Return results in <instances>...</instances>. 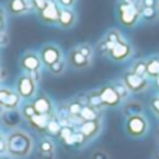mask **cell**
Listing matches in <instances>:
<instances>
[{"label":"cell","mask_w":159,"mask_h":159,"mask_svg":"<svg viewBox=\"0 0 159 159\" xmlns=\"http://www.w3.org/2000/svg\"><path fill=\"white\" fill-rule=\"evenodd\" d=\"M98 110L93 109L92 106H89V105H85L84 107H82L81 113H80V119H81L82 121H93V120H98Z\"/></svg>","instance_id":"obj_19"},{"label":"cell","mask_w":159,"mask_h":159,"mask_svg":"<svg viewBox=\"0 0 159 159\" xmlns=\"http://www.w3.org/2000/svg\"><path fill=\"white\" fill-rule=\"evenodd\" d=\"M126 112L130 113V116H135L141 112V105L137 103V102H131L126 106Z\"/></svg>","instance_id":"obj_32"},{"label":"cell","mask_w":159,"mask_h":159,"mask_svg":"<svg viewBox=\"0 0 159 159\" xmlns=\"http://www.w3.org/2000/svg\"><path fill=\"white\" fill-rule=\"evenodd\" d=\"M157 138H158V141H159V129H158V131H157Z\"/></svg>","instance_id":"obj_46"},{"label":"cell","mask_w":159,"mask_h":159,"mask_svg":"<svg viewBox=\"0 0 159 159\" xmlns=\"http://www.w3.org/2000/svg\"><path fill=\"white\" fill-rule=\"evenodd\" d=\"M123 3H129V4H133V3H134V0H123Z\"/></svg>","instance_id":"obj_44"},{"label":"cell","mask_w":159,"mask_h":159,"mask_svg":"<svg viewBox=\"0 0 159 159\" xmlns=\"http://www.w3.org/2000/svg\"><path fill=\"white\" fill-rule=\"evenodd\" d=\"M21 115L25 120H30L34 115H36V112H35V109H34V106H32L31 102H27V103L21 107Z\"/></svg>","instance_id":"obj_27"},{"label":"cell","mask_w":159,"mask_h":159,"mask_svg":"<svg viewBox=\"0 0 159 159\" xmlns=\"http://www.w3.org/2000/svg\"><path fill=\"white\" fill-rule=\"evenodd\" d=\"M123 82L129 88L130 92H141V91H144L148 87V81L145 80V77H140V75L134 74L131 71L124 74Z\"/></svg>","instance_id":"obj_9"},{"label":"cell","mask_w":159,"mask_h":159,"mask_svg":"<svg viewBox=\"0 0 159 159\" xmlns=\"http://www.w3.org/2000/svg\"><path fill=\"white\" fill-rule=\"evenodd\" d=\"M56 2L61 8H73L77 3V0H56Z\"/></svg>","instance_id":"obj_36"},{"label":"cell","mask_w":159,"mask_h":159,"mask_svg":"<svg viewBox=\"0 0 159 159\" xmlns=\"http://www.w3.org/2000/svg\"><path fill=\"white\" fill-rule=\"evenodd\" d=\"M157 158L159 159V151H158V154H157Z\"/></svg>","instance_id":"obj_47"},{"label":"cell","mask_w":159,"mask_h":159,"mask_svg":"<svg viewBox=\"0 0 159 159\" xmlns=\"http://www.w3.org/2000/svg\"><path fill=\"white\" fill-rule=\"evenodd\" d=\"M144 7H155L157 4V0H143Z\"/></svg>","instance_id":"obj_41"},{"label":"cell","mask_w":159,"mask_h":159,"mask_svg":"<svg viewBox=\"0 0 159 159\" xmlns=\"http://www.w3.org/2000/svg\"><path fill=\"white\" fill-rule=\"evenodd\" d=\"M131 73L140 75V77H145L147 75V63H144V61H137V63L133 66Z\"/></svg>","instance_id":"obj_29"},{"label":"cell","mask_w":159,"mask_h":159,"mask_svg":"<svg viewBox=\"0 0 159 159\" xmlns=\"http://www.w3.org/2000/svg\"><path fill=\"white\" fill-rule=\"evenodd\" d=\"M143 16H144V18H145V20H149V21H152V20H155L158 17V13L155 11L154 7H144Z\"/></svg>","instance_id":"obj_33"},{"label":"cell","mask_w":159,"mask_h":159,"mask_svg":"<svg viewBox=\"0 0 159 159\" xmlns=\"http://www.w3.org/2000/svg\"><path fill=\"white\" fill-rule=\"evenodd\" d=\"M39 57L42 60V64H43L45 69H48L49 66L57 63L60 60H64V53L61 50V48L59 45L53 43V42H48V43H43L38 50Z\"/></svg>","instance_id":"obj_3"},{"label":"cell","mask_w":159,"mask_h":159,"mask_svg":"<svg viewBox=\"0 0 159 159\" xmlns=\"http://www.w3.org/2000/svg\"><path fill=\"white\" fill-rule=\"evenodd\" d=\"M78 131L84 135L85 138H92L96 133L99 131V123L98 120H93V121H82L78 127Z\"/></svg>","instance_id":"obj_17"},{"label":"cell","mask_w":159,"mask_h":159,"mask_svg":"<svg viewBox=\"0 0 159 159\" xmlns=\"http://www.w3.org/2000/svg\"><path fill=\"white\" fill-rule=\"evenodd\" d=\"M34 109L38 115H46V116H52L53 113V102L49 96L45 92H39L35 95V98L31 101Z\"/></svg>","instance_id":"obj_8"},{"label":"cell","mask_w":159,"mask_h":159,"mask_svg":"<svg viewBox=\"0 0 159 159\" xmlns=\"http://www.w3.org/2000/svg\"><path fill=\"white\" fill-rule=\"evenodd\" d=\"M66 61H67V66L69 67H71L73 70L80 71V70L88 69V67L91 66V61L92 60L85 57V56L77 49V46H75V48H73V49L69 50V53H67V56H66Z\"/></svg>","instance_id":"obj_7"},{"label":"cell","mask_w":159,"mask_h":159,"mask_svg":"<svg viewBox=\"0 0 159 159\" xmlns=\"http://www.w3.org/2000/svg\"><path fill=\"white\" fill-rule=\"evenodd\" d=\"M84 106L85 105L82 103L81 99H74V101L69 102V105H67V113L71 117H80V113H81Z\"/></svg>","instance_id":"obj_21"},{"label":"cell","mask_w":159,"mask_h":159,"mask_svg":"<svg viewBox=\"0 0 159 159\" xmlns=\"http://www.w3.org/2000/svg\"><path fill=\"white\" fill-rule=\"evenodd\" d=\"M38 81H35L34 78H31L27 73L21 74L16 81V87L14 91L20 95V98L22 101H32L35 98V95L38 93Z\"/></svg>","instance_id":"obj_2"},{"label":"cell","mask_w":159,"mask_h":159,"mask_svg":"<svg viewBox=\"0 0 159 159\" xmlns=\"http://www.w3.org/2000/svg\"><path fill=\"white\" fill-rule=\"evenodd\" d=\"M152 107H154V110L159 115V98H155L154 101H152Z\"/></svg>","instance_id":"obj_42"},{"label":"cell","mask_w":159,"mask_h":159,"mask_svg":"<svg viewBox=\"0 0 159 159\" xmlns=\"http://www.w3.org/2000/svg\"><path fill=\"white\" fill-rule=\"evenodd\" d=\"M74 130H73V127L71 126H66V127H61V130H60V133H59V137H60V140L63 141L64 144L67 143V141L70 140V138L74 135Z\"/></svg>","instance_id":"obj_26"},{"label":"cell","mask_w":159,"mask_h":159,"mask_svg":"<svg viewBox=\"0 0 159 159\" xmlns=\"http://www.w3.org/2000/svg\"><path fill=\"white\" fill-rule=\"evenodd\" d=\"M30 8H32L31 0H7V11L11 16H22Z\"/></svg>","instance_id":"obj_13"},{"label":"cell","mask_w":159,"mask_h":159,"mask_svg":"<svg viewBox=\"0 0 159 159\" xmlns=\"http://www.w3.org/2000/svg\"><path fill=\"white\" fill-rule=\"evenodd\" d=\"M0 159H11L10 157H0Z\"/></svg>","instance_id":"obj_45"},{"label":"cell","mask_w":159,"mask_h":159,"mask_svg":"<svg viewBox=\"0 0 159 159\" xmlns=\"http://www.w3.org/2000/svg\"><path fill=\"white\" fill-rule=\"evenodd\" d=\"M46 3H48V0H31V6H32V8L35 10L36 14L46 6Z\"/></svg>","instance_id":"obj_35"},{"label":"cell","mask_w":159,"mask_h":159,"mask_svg":"<svg viewBox=\"0 0 159 159\" xmlns=\"http://www.w3.org/2000/svg\"><path fill=\"white\" fill-rule=\"evenodd\" d=\"M77 49L82 53V55L85 56V57H88V59H91V60H92L93 52H95V50H93V48L91 46L89 43H81V45H78Z\"/></svg>","instance_id":"obj_30"},{"label":"cell","mask_w":159,"mask_h":159,"mask_svg":"<svg viewBox=\"0 0 159 159\" xmlns=\"http://www.w3.org/2000/svg\"><path fill=\"white\" fill-rule=\"evenodd\" d=\"M20 67L24 70V73H32L41 71L43 64L36 50H25L20 57Z\"/></svg>","instance_id":"obj_4"},{"label":"cell","mask_w":159,"mask_h":159,"mask_svg":"<svg viewBox=\"0 0 159 159\" xmlns=\"http://www.w3.org/2000/svg\"><path fill=\"white\" fill-rule=\"evenodd\" d=\"M13 91L14 89H11V88H8V87H0V103H2V105L4 103Z\"/></svg>","instance_id":"obj_34"},{"label":"cell","mask_w":159,"mask_h":159,"mask_svg":"<svg viewBox=\"0 0 159 159\" xmlns=\"http://www.w3.org/2000/svg\"><path fill=\"white\" fill-rule=\"evenodd\" d=\"M4 152H7V143H6V140L0 138V155H3Z\"/></svg>","instance_id":"obj_40"},{"label":"cell","mask_w":159,"mask_h":159,"mask_svg":"<svg viewBox=\"0 0 159 159\" xmlns=\"http://www.w3.org/2000/svg\"><path fill=\"white\" fill-rule=\"evenodd\" d=\"M66 69H67V61H66V59H64V60H60V61H57V63L49 66L46 70L52 75H61L66 71Z\"/></svg>","instance_id":"obj_24"},{"label":"cell","mask_w":159,"mask_h":159,"mask_svg":"<svg viewBox=\"0 0 159 159\" xmlns=\"http://www.w3.org/2000/svg\"><path fill=\"white\" fill-rule=\"evenodd\" d=\"M3 112H4V107H3V105L0 103V116L3 115Z\"/></svg>","instance_id":"obj_43"},{"label":"cell","mask_w":159,"mask_h":159,"mask_svg":"<svg viewBox=\"0 0 159 159\" xmlns=\"http://www.w3.org/2000/svg\"><path fill=\"white\" fill-rule=\"evenodd\" d=\"M7 143V152L10 157L14 158H25L31 154L34 148L32 138L21 130H14L6 138Z\"/></svg>","instance_id":"obj_1"},{"label":"cell","mask_w":159,"mask_h":159,"mask_svg":"<svg viewBox=\"0 0 159 159\" xmlns=\"http://www.w3.org/2000/svg\"><path fill=\"white\" fill-rule=\"evenodd\" d=\"M91 159H109V155H107L105 151H101V149H98V151H95L92 154Z\"/></svg>","instance_id":"obj_38"},{"label":"cell","mask_w":159,"mask_h":159,"mask_svg":"<svg viewBox=\"0 0 159 159\" xmlns=\"http://www.w3.org/2000/svg\"><path fill=\"white\" fill-rule=\"evenodd\" d=\"M138 17H140V10L134 3L133 4H129V3L119 4V20L123 25L133 27L137 22Z\"/></svg>","instance_id":"obj_6"},{"label":"cell","mask_w":159,"mask_h":159,"mask_svg":"<svg viewBox=\"0 0 159 159\" xmlns=\"http://www.w3.org/2000/svg\"><path fill=\"white\" fill-rule=\"evenodd\" d=\"M113 88H115V91L117 92V95L120 96V99L127 98V96H129V93H130L129 88L126 87V84H124V82H116V84L113 85Z\"/></svg>","instance_id":"obj_28"},{"label":"cell","mask_w":159,"mask_h":159,"mask_svg":"<svg viewBox=\"0 0 159 159\" xmlns=\"http://www.w3.org/2000/svg\"><path fill=\"white\" fill-rule=\"evenodd\" d=\"M96 52L99 53V55H105V53H109V50H107V45L106 42H105V39L102 42H99L98 46H96Z\"/></svg>","instance_id":"obj_37"},{"label":"cell","mask_w":159,"mask_h":159,"mask_svg":"<svg viewBox=\"0 0 159 159\" xmlns=\"http://www.w3.org/2000/svg\"><path fill=\"white\" fill-rule=\"evenodd\" d=\"M87 105L92 106L93 109H96V110L103 107V103H102V101H101V96H99L98 91H92V92L88 93L87 95Z\"/></svg>","instance_id":"obj_22"},{"label":"cell","mask_w":159,"mask_h":159,"mask_svg":"<svg viewBox=\"0 0 159 159\" xmlns=\"http://www.w3.org/2000/svg\"><path fill=\"white\" fill-rule=\"evenodd\" d=\"M0 119H2V123L4 126L10 127V129H16L24 117L21 115V110L14 109V110H4L3 115L0 116Z\"/></svg>","instance_id":"obj_14"},{"label":"cell","mask_w":159,"mask_h":159,"mask_svg":"<svg viewBox=\"0 0 159 159\" xmlns=\"http://www.w3.org/2000/svg\"><path fill=\"white\" fill-rule=\"evenodd\" d=\"M147 130V121L143 116H130L127 120V131L133 137H141Z\"/></svg>","instance_id":"obj_11"},{"label":"cell","mask_w":159,"mask_h":159,"mask_svg":"<svg viewBox=\"0 0 159 159\" xmlns=\"http://www.w3.org/2000/svg\"><path fill=\"white\" fill-rule=\"evenodd\" d=\"M59 14H60V6L56 0H48L46 6L38 13V18L45 25H57Z\"/></svg>","instance_id":"obj_5"},{"label":"cell","mask_w":159,"mask_h":159,"mask_svg":"<svg viewBox=\"0 0 159 159\" xmlns=\"http://www.w3.org/2000/svg\"><path fill=\"white\" fill-rule=\"evenodd\" d=\"M0 138H2V131H0Z\"/></svg>","instance_id":"obj_50"},{"label":"cell","mask_w":159,"mask_h":159,"mask_svg":"<svg viewBox=\"0 0 159 159\" xmlns=\"http://www.w3.org/2000/svg\"><path fill=\"white\" fill-rule=\"evenodd\" d=\"M60 130H61V124L59 123L57 119H55L52 116L50 120H49V123H48V126H46V131L49 133L50 135H59Z\"/></svg>","instance_id":"obj_25"},{"label":"cell","mask_w":159,"mask_h":159,"mask_svg":"<svg viewBox=\"0 0 159 159\" xmlns=\"http://www.w3.org/2000/svg\"><path fill=\"white\" fill-rule=\"evenodd\" d=\"M105 41L106 42H113V43H119V42H121V35H120L119 31L112 30V31H109V32L105 35Z\"/></svg>","instance_id":"obj_31"},{"label":"cell","mask_w":159,"mask_h":159,"mask_svg":"<svg viewBox=\"0 0 159 159\" xmlns=\"http://www.w3.org/2000/svg\"><path fill=\"white\" fill-rule=\"evenodd\" d=\"M4 27H6V13L3 10V7L0 6V34L3 32Z\"/></svg>","instance_id":"obj_39"},{"label":"cell","mask_w":159,"mask_h":159,"mask_svg":"<svg viewBox=\"0 0 159 159\" xmlns=\"http://www.w3.org/2000/svg\"><path fill=\"white\" fill-rule=\"evenodd\" d=\"M38 151L45 159H53V152H55V144L49 138H43L39 141Z\"/></svg>","instance_id":"obj_18"},{"label":"cell","mask_w":159,"mask_h":159,"mask_svg":"<svg viewBox=\"0 0 159 159\" xmlns=\"http://www.w3.org/2000/svg\"><path fill=\"white\" fill-rule=\"evenodd\" d=\"M50 117L52 116H46V115H34L32 117L28 120V123H30V126L32 127L35 131H46V126L48 123H49Z\"/></svg>","instance_id":"obj_16"},{"label":"cell","mask_w":159,"mask_h":159,"mask_svg":"<svg viewBox=\"0 0 159 159\" xmlns=\"http://www.w3.org/2000/svg\"><path fill=\"white\" fill-rule=\"evenodd\" d=\"M77 22V14L73 8H61L60 7V14H59V21L57 25L61 30H69V28L74 27Z\"/></svg>","instance_id":"obj_12"},{"label":"cell","mask_w":159,"mask_h":159,"mask_svg":"<svg viewBox=\"0 0 159 159\" xmlns=\"http://www.w3.org/2000/svg\"><path fill=\"white\" fill-rule=\"evenodd\" d=\"M99 92V96H101V101L103 103V106H109V107H113V106H117L120 103V96L117 95V92L115 91L113 85H103L98 89Z\"/></svg>","instance_id":"obj_10"},{"label":"cell","mask_w":159,"mask_h":159,"mask_svg":"<svg viewBox=\"0 0 159 159\" xmlns=\"http://www.w3.org/2000/svg\"><path fill=\"white\" fill-rule=\"evenodd\" d=\"M158 14H159V3H158Z\"/></svg>","instance_id":"obj_48"},{"label":"cell","mask_w":159,"mask_h":159,"mask_svg":"<svg viewBox=\"0 0 159 159\" xmlns=\"http://www.w3.org/2000/svg\"><path fill=\"white\" fill-rule=\"evenodd\" d=\"M20 103H21V98H20V95L16 91H13L10 93V96L7 98V101L3 103V107H4V110H14V109H18Z\"/></svg>","instance_id":"obj_20"},{"label":"cell","mask_w":159,"mask_h":159,"mask_svg":"<svg viewBox=\"0 0 159 159\" xmlns=\"http://www.w3.org/2000/svg\"><path fill=\"white\" fill-rule=\"evenodd\" d=\"M130 53H131V48H130V45L127 43V42L121 41V42H119V43H116L115 46H113V49L109 52V56L116 61H123L129 57Z\"/></svg>","instance_id":"obj_15"},{"label":"cell","mask_w":159,"mask_h":159,"mask_svg":"<svg viewBox=\"0 0 159 159\" xmlns=\"http://www.w3.org/2000/svg\"><path fill=\"white\" fill-rule=\"evenodd\" d=\"M147 75H151L154 78L159 77V57H152L147 61Z\"/></svg>","instance_id":"obj_23"},{"label":"cell","mask_w":159,"mask_h":159,"mask_svg":"<svg viewBox=\"0 0 159 159\" xmlns=\"http://www.w3.org/2000/svg\"><path fill=\"white\" fill-rule=\"evenodd\" d=\"M0 35H2V34H0ZM0 45H2V39H0Z\"/></svg>","instance_id":"obj_49"}]
</instances>
